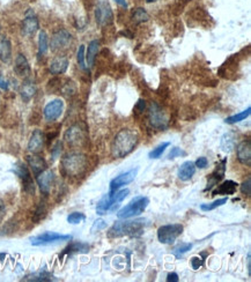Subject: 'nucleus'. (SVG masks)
Segmentation results:
<instances>
[{"label": "nucleus", "mask_w": 251, "mask_h": 282, "mask_svg": "<svg viewBox=\"0 0 251 282\" xmlns=\"http://www.w3.org/2000/svg\"><path fill=\"white\" fill-rule=\"evenodd\" d=\"M138 141L139 137L135 131L131 129L121 130L111 145V155L116 159H123L134 149Z\"/></svg>", "instance_id": "f257e3e1"}, {"label": "nucleus", "mask_w": 251, "mask_h": 282, "mask_svg": "<svg viewBox=\"0 0 251 282\" xmlns=\"http://www.w3.org/2000/svg\"><path fill=\"white\" fill-rule=\"evenodd\" d=\"M145 220H134V221H117L113 224L108 231L109 238H118L123 236H140L145 229Z\"/></svg>", "instance_id": "f03ea898"}, {"label": "nucleus", "mask_w": 251, "mask_h": 282, "mask_svg": "<svg viewBox=\"0 0 251 282\" xmlns=\"http://www.w3.org/2000/svg\"><path fill=\"white\" fill-rule=\"evenodd\" d=\"M62 169L66 176L79 177L87 169V157L81 153H71L62 160Z\"/></svg>", "instance_id": "7ed1b4c3"}, {"label": "nucleus", "mask_w": 251, "mask_h": 282, "mask_svg": "<svg viewBox=\"0 0 251 282\" xmlns=\"http://www.w3.org/2000/svg\"><path fill=\"white\" fill-rule=\"evenodd\" d=\"M149 204V199L147 197L139 196L132 199L126 206H124L122 210L118 211L117 217L121 220H127L130 217H134L140 215L144 213V211L147 208Z\"/></svg>", "instance_id": "20e7f679"}, {"label": "nucleus", "mask_w": 251, "mask_h": 282, "mask_svg": "<svg viewBox=\"0 0 251 282\" xmlns=\"http://www.w3.org/2000/svg\"><path fill=\"white\" fill-rule=\"evenodd\" d=\"M148 120L151 126L159 131L166 130L169 125L167 112H166L158 103H152L148 111Z\"/></svg>", "instance_id": "39448f33"}, {"label": "nucleus", "mask_w": 251, "mask_h": 282, "mask_svg": "<svg viewBox=\"0 0 251 282\" xmlns=\"http://www.w3.org/2000/svg\"><path fill=\"white\" fill-rule=\"evenodd\" d=\"M182 224L172 223L166 224L158 229V238L162 244H172L183 233Z\"/></svg>", "instance_id": "423d86ee"}, {"label": "nucleus", "mask_w": 251, "mask_h": 282, "mask_svg": "<svg viewBox=\"0 0 251 282\" xmlns=\"http://www.w3.org/2000/svg\"><path fill=\"white\" fill-rule=\"evenodd\" d=\"M70 240H72V236H71V235H62L58 233H53V231H45V233L33 237L32 240H30V243H32V245H34V247H41V245H47L56 243V242H63Z\"/></svg>", "instance_id": "0eeeda50"}, {"label": "nucleus", "mask_w": 251, "mask_h": 282, "mask_svg": "<svg viewBox=\"0 0 251 282\" xmlns=\"http://www.w3.org/2000/svg\"><path fill=\"white\" fill-rule=\"evenodd\" d=\"M95 20L101 27L109 26L114 22V13L107 1H100L95 8Z\"/></svg>", "instance_id": "6e6552de"}, {"label": "nucleus", "mask_w": 251, "mask_h": 282, "mask_svg": "<svg viewBox=\"0 0 251 282\" xmlns=\"http://www.w3.org/2000/svg\"><path fill=\"white\" fill-rule=\"evenodd\" d=\"M71 43H72V35H71L69 30L58 29L57 32L53 33L51 37V44L50 45H51L52 51L56 52L69 48Z\"/></svg>", "instance_id": "1a4fd4ad"}, {"label": "nucleus", "mask_w": 251, "mask_h": 282, "mask_svg": "<svg viewBox=\"0 0 251 282\" xmlns=\"http://www.w3.org/2000/svg\"><path fill=\"white\" fill-rule=\"evenodd\" d=\"M12 173H14L16 176L21 179L23 189H25L27 193H34V191H35V186H34V182L32 179V176H30L28 167H27L25 163H22V162L16 163L14 168L12 169Z\"/></svg>", "instance_id": "9d476101"}, {"label": "nucleus", "mask_w": 251, "mask_h": 282, "mask_svg": "<svg viewBox=\"0 0 251 282\" xmlns=\"http://www.w3.org/2000/svg\"><path fill=\"white\" fill-rule=\"evenodd\" d=\"M64 111V102L63 100L56 99L50 101L49 103L44 106L43 116L46 122H55L63 115Z\"/></svg>", "instance_id": "9b49d317"}, {"label": "nucleus", "mask_w": 251, "mask_h": 282, "mask_svg": "<svg viewBox=\"0 0 251 282\" xmlns=\"http://www.w3.org/2000/svg\"><path fill=\"white\" fill-rule=\"evenodd\" d=\"M40 28V22L37 16L35 15V13L33 12V9H28L26 12V16L23 19L22 25H21V30L22 34L27 37H30L35 34Z\"/></svg>", "instance_id": "f8f14e48"}, {"label": "nucleus", "mask_w": 251, "mask_h": 282, "mask_svg": "<svg viewBox=\"0 0 251 282\" xmlns=\"http://www.w3.org/2000/svg\"><path fill=\"white\" fill-rule=\"evenodd\" d=\"M138 171H139L138 168H134V169H131V170L126 171V173L121 174L120 176H117L116 178H114L110 182V191L109 192H115V191H117L118 189H120V187L124 186V185H127V184L133 182L135 177H137Z\"/></svg>", "instance_id": "ddd939ff"}, {"label": "nucleus", "mask_w": 251, "mask_h": 282, "mask_svg": "<svg viewBox=\"0 0 251 282\" xmlns=\"http://www.w3.org/2000/svg\"><path fill=\"white\" fill-rule=\"evenodd\" d=\"M65 140L70 146H81L84 142V130L80 125L71 126L65 133Z\"/></svg>", "instance_id": "4468645a"}, {"label": "nucleus", "mask_w": 251, "mask_h": 282, "mask_svg": "<svg viewBox=\"0 0 251 282\" xmlns=\"http://www.w3.org/2000/svg\"><path fill=\"white\" fill-rule=\"evenodd\" d=\"M36 177L41 192L47 196V194L50 193V191H51L53 180H55V174H53L51 170L45 169L40 175H37Z\"/></svg>", "instance_id": "2eb2a0df"}, {"label": "nucleus", "mask_w": 251, "mask_h": 282, "mask_svg": "<svg viewBox=\"0 0 251 282\" xmlns=\"http://www.w3.org/2000/svg\"><path fill=\"white\" fill-rule=\"evenodd\" d=\"M44 143H45V136L41 130H35L30 136L28 142V150L33 154L42 152Z\"/></svg>", "instance_id": "dca6fc26"}, {"label": "nucleus", "mask_w": 251, "mask_h": 282, "mask_svg": "<svg viewBox=\"0 0 251 282\" xmlns=\"http://www.w3.org/2000/svg\"><path fill=\"white\" fill-rule=\"evenodd\" d=\"M226 164H227V159H223L221 162L216 164L214 171L209 175V180H208V186H206V189L204 190L205 192L206 191L211 190L213 186H215L216 184H218L220 180L223 178V176H225V171H226Z\"/></svg>", "instance_id": "f3484780"}, {"label": "nucleus", "mask_w": 251, "mask_h": 282, "mask_svg": "<svg viewBox=\"0 0 251 282\" xmlns=\"http://www.w3.org/2000/svg\"><path fill=\"white\" fill-rule=\"evenodd\" d=\"M69 59L64 56H57L51 60L49 66V72L53 75L64 74L69 69Z\"/></svg>", "instance_id": "a211bd4d"}, {"label": "nucleus", "mask_w": 251, "mask_h": 282, "mask_svg": "<svg viewBox=\"0 0 251 282\" xmlns=\"http://www.w3.org/2000/svg\"><path fill=\"white\" fill-rule=\"evenodd\" d=\"M14 72L16 73V75L21 76V78H28L30 72H32L28 60H27L26 56L22 55V53H19L16 56L14 62Z\"/></svg>", "instance_id": "6ab92c4d"}, {"label": "nucleus", "mask_w": 251, "mask_h": 282, "mask_svg": "<svg viewBox=\"0 0 251 282\" xmlns=\"http://www.w3.org/2000/svg\"><path fill=\"white\" fill-rule=\"evenodd\" d=\"M236 153H237V159L241 163L247 164V166H250L251 162V141L244 140L242 142L239 143L236 148Z\"/></svg>", "instance_id": "aec40b11"}, {"label": "nucleus", "mask_w": 251, "mask_h": 282, "mask_svg": "<svg viewBox=\"0 0 251 282\" xmlns=\"http://www.w3.org/2000/svg\"><path fill=\"white\" fill-rule=\"evenodd\" d=\"M12 60V43L7 36L0 37V62L9 64Z\"/></svg>", "instance_id": "412c9836"}, {"label": "nucleus", "mask_w": 251, "mask_h": 282, "mask_svg": "<svg viewBox=\"0 0 251 282\" xmlns=\"http://www.w3.org/2000/svg\"><path fill=\"white\" fill-rule=\"evenodd\" d=\"M89 251V245L87 243H83V242H72L70 243L69 247L64 249L63 253L60 254L59 258H63L64 256H72L74 253H87Z\"/></svg>", "instance_id": "4be33fe9"}, {"label": "nucleus", "mask_w": 251, "mask_h": 282, "mask_svg": "<svg viewBox=\"0 0 251 282\" xmlns=\"http://www.w3.org/2000/svg\"><path fill=\"white\" fill-rule=\"evenodd\" d=\"M27 161H28L29 167L32 168L33 173L35 176L40 175L42 171L46 169V162L42 156L37 155V154H33V155L27 156Z\"/></svg>", "instance_id": "5701e85b"}, {"label": "nucleus", "mask_w": 251, "mask_h": 282, "mask_svg": "<svg viewBox=\"0 0 251 282\" xmlns=\"http://www.w3.org/2000/svg\"><path fill=\"white\" fill-rule=\"evenodd\" d=\"M36 92L37 87L32 80H26V81L22 83L21 88H20V95H21L22 100L25 101V102H29V101L35 96Z\"/></svg>", "instance_id": "b1692460"}, {"label": "nucleus", "mask_w": 251, "mask_h": 282, "mask_svg": "<svg viewBox=\"0 0 251 282\" xmlns=\"http://www.w3.org/2000/svg\"><path fill=\"white\" fill-rule=\"evenodd\" d=\"M195 174H196L195 163L191 162V161H186V162H184L181 167H179L178 178L183 180V182H186V180L191 179Z\"/></svg>", "instance_id": "393cba45"}, {"label": "nucleus", "mask_w": 251, "mask_h": 282, "mask_svg": "<svg viewBox=\"0 0 251 282\" xmlns=\"http://www.w3.org/2000/svg\"><path fill=\"white\" fill-rule=\"evenodd\" d=\"M100 51V41L97 39H93L89 44H88V49L86 52V64L88 67H93L95 64V59Z\"/></svg>", "instance_id": "a878e982"}, {"label": "nucleus", "mask_w": 251, "mask_h": 282, "mask_svg": "<svg viewBox=\"0 0 251 282\" xmlns=\"http://www.w3.org/2000/svg\"><path fill=\"white\" fill-rule=\"evenodd\" d=\"M237 185L239 184L234 182V180H225L222 184L216 186L215 190H213L212 196H216V194H225V196H227V194H234L236 192Z\"/></svg>", "instance_id": "bb28decb"}, {"label": "nucleus", "mask_w": 251, "mask_h": 282, "mask_svg": "<svg viewBox=\"0 0 251 282\" xmlns=\"http://www.w3.org/2000/svg\"><path fill=\"white\" fill-rule=\"evenodd\" d=\"M49 50V37L44 30H41L39 34V57H43Z\"/></svg>", "instance_id": "cd10ccee"}, {"label": "nucleus", "mask_w": 251, "mask_h": 282, "mask_svg": "<svg viewBox=\"0 0 251 282\" xmlns=\"http://www.w3.org/2000/svg\"><path fill=\"white\" fill-rule=\"evenodd\" d=\"M251 113V108H247V110H244V111L240 112V113H236V115H233L230 117H227L225 119V123L226 124H229V125H233V124H236V123H240L242 122V120H246L248 117L250 116Z\"/></svg>", "instance_id": "c85d7f7f"}, {"label": "nucleus", "mask_w": 251, "mask_h": 282, "mask_svg": "<svg viewBox=\"0 0 251 282\" xmlns=\"http://www.w3.org/2000/svg\"><path fill=\"white\" fill-rule=\"evenodd\" d=\"M148 19H149V15H148V13L146 12L145 8L138 7V8L133 9V12H132V20H133V22L135 23V25H139V23L148 21Z\"/></svg>", "instance_id": "c756f323"}, {"label": "nucleus", "mask_w": 251, "mask_h": 282, "mask_svg": "<svg viewBox=\"0 0 251 282\" xmlns=\"http://www.w3.org/2000/svg\"><path fill=\"white\" fill-rule=\"evenodd\" d=\"M221 148L225 150V152H232V150L235 148V139H234L232 133H227L222 137L221 139Z\"/></svg>", "instance_id": "7c9ffc66"}, {"label": "nucleus", "mask_w": 251, "mask_h": 282, "mask_svg": "<svg viewBox=\"0 0 251 282\" xmlns=\"http://www.w3.org/2000/svg\"><path fill=\"white\" fill-rule=\"evenodd\" d=\"M53 277L51 274L49 273V272L46 271H41L40 273H36V274H33L30 275V277H27L26 279H23V280H27V281H52Z\"/></svg>", "instance_id": "2f4dec72"}, {"label": "nucleus", "mask_w": 251, "mask_h": 282, "mask_svg": "<svg viewBox=\"0 0 251 282\" xmlns=\"http://www.w3.org/2000/svg\"><path fill=\"white\" fill-rule=\"evenodd\" d=\"M192 249V244L191 243H181L178 244L177 247H174V250H172V253H174V256L176 258H182L184 254L188 252Z\"/></svg>", "instance_id": "473e14b6"}, {"label": "nucleus", "mask_w": 251, "mask_h": 282, "mask_svg": "<svg viewBox=\"0 0 251 282\" xmlns=\"http://www.w3.org/2000/svg\"><path fill=\"white\" fill-rule=\"evenodd\" d=\"M227 198H222V199H218L215 201H213L211 204H203L202 206H200V210L204 211V212H209V211H213L215 210V208H218L220 206H222V205H225L227 203Z\"/></svg>", "instance_id": "72a5a7b5"}, {"label": "nucleus", "mask_w": 251, "mask_h": 282, "mask_svg": "<svg viewBox=\"0 0 251 282\" xmlns=\"http://www.w3.org/2000/svg\"><path fill=\"white\" fill-rule=\"evenodd\" d=\"M169 146H170V142L161 143V145H159L157 148H154L151 153L148 154V157L149 159H159V157H160L162 154H164L165 150L167 149Z\"/></svg>", "instance_id": "f704fd0d"}, {"label": "nucleus", "mask_w": 251, "mask_h": 282, "mask_svg": "<svg viewBox=\"0 0 251 282\" xmlns=\"http://www.w3.org/2000/svg\"><path fill=\"white\" fill-rule=\"evenodd\" d=\"M77 59H78V64H79L80 69L86 70L87 64H86V52H84V45H80L79 49H78Z\"/></svg>", "instance_id": "c9c22d12"}, {"label": "nucleus", "mask_w": 251, "mask_h": 282, "mask_svg": "<svg viewBox=\"0 0 251 282\" xmlns=\"http://www.w3.org/2000/svg\"><path fill=\"white\" fill-rule=\"evenodd\" d=\"M84 220H86V215L84 213H80V212H73L67 216V222L71 224H79Z\"/></svg>", "instance_id": "e433bc0d"}, {"label": "nucleus", "mask_w": 251, "mask_h": 282, "mask_svg": "<svg viewBox=\"0 0 251 282\" xmlns=\"http://www.w3.org/2000/svg\"><path fill=\"white\" fill-rule=\"evenodd\" d=\"M46 215V207H45V205H44V203H41V205L39 207H37V210L35 211V213H34V217H33V220H34V222H40L41 220H43L44 217H45Z\"/></svg>", "instance_id": "4c0bfd02"}, {"label": "nucleus", "mask_w": 251, "mask_h": 282, "mask_svg": "<svg viewBox=\"0 0 251 282\" xmlns=\"http://www.w3.org/2000/svg\"><path fill=\"white\" fill-rule=\"evenodd\" d=\"M108 227V224L106 221H104L103 219H97L95 222L93 223V226H91L90 228V233L91 234H95V233H97V231H101V230H104L106 228Z\"/></svg>", "instance_id": "58836bf2"}, {"label": "nucleus", "mask_w": 251, "mask_h": 282, "mask_svg": "<svg viewBox=\"0 0 251 282\" xmlns=\"http://www.w3.org/2000/svg\"><path fill=\"white\" fill-rule=\"evenodd\" d=\"M62 92L66 97H70V96L74 95V94H76V85H74V82L70 81V82L65 83V85L63 86Z\"/></svg>", "instance_id": "ea45409f"}, {"label": "nucleus", "mask_w": 251, "mask_h": 282, "mask_svg": "<svg viewBox=\"0 0 251 282\" xmlns=\"http://www.w3.org/2000/svg\"><path fill=\"white\" fill-rule=\"evenodd\" d=\"M62 149H63V143L62 141H57L55 143V146H53V148L51 149V157L52 160H56L57 157H59L60 153H62Z\"/></svg>", "instance_id": "a19ab883"}, {"label": "nucleus", "mask_w": 251, "mask_h": 282, "mask_svg": "<svg viewBox=\"0 0 251 282\" xmlns=\"http://www.w3.org/2000/svg\"><path fill=\"white\" fill-rule=\"evenodd\" d=\"M241 192H242L244 196L250 197V193H251V179H250V177L242 183V185H241Z\"/></svg>", "instance_id": "79ce46f5"}, {"label": "nucleus", "mask_w": 251, "mask_h": 282, "mask_svg": "<svg viewBox=\"0 0 251 282\" xmlns=\"http://www.w3.org/2000/svg\"><path fill=\"white\" fill-rule=\"evenodd\" d=\"M185 155H186V153L184 152V150L181 149V148H178V147H174V148L171 149V152L169 153L168 159H169V160H171V159H175V157L185 156Z\"/></svg>", "instance_id": "37998d69"}, {"label": "nucleus", "mask_w": 251, "mask_h": 282, "mask_svg": "<svg viewBox=\"0 0 251 282\" xmlns=\"http://www.w3.org/2000/svg\"><path fill=\"white\" fill-rule=\"evenodd\" d=\"M209 164V160L206 159L205 156H200L197 159V161L195 162L196 168H199V169H204V168L208 167Z\"/></svg>", "instance_id": "c03bdc74"}, {"label": "nucleus", "mask_w": 251, "mask_h": 282, "mask_svg": "<svg viewBox=\"0 0 251 282\" xmlns=\"http://www.w3.org/2000/svg\"><path fill=\"white\" fill-rule=\"evenodd\" d=\"M203 264H204V260H203L202 258H199V257L191 258V266L193 270H199V268L203 266Z\"/></svg>", "instance_id": "a18cd8bd"}, {"label": "nucleus", "mask_w": 251, "mask_h": 282, "mask_svg": "<svg viewBox=\"0 0 251 282\" xmlns=\"http://www.w3.org/2000/svg\"><path fill=\"white\" fill-rule=\"evenodd\" d=\"M145 109H146V102L142 99H140L137 102V104H135L134 110L137 112H139V113H142V112L145 111Z\"/></svg>", "instance_id": "49530a36"}, {"label": "nucleus", "mask_w": 251, "mask_h": 282, "mask_svg": "<svg viewBox=\"0 0 251 282\" xmlns=\"http://www.w3.org/2000/svg\"><path fill=\"white\" fill-rule=\"evenodd\" d=\"M8 86L9 83L7 80L4 79V76L1 75V73H0V89L1 90H8Z\"/></svg>", "instance_id": "de8ad7c7"}, {"label": "nucleus", "mask_w": 251, "mask_h": 282, "mask_svg": "<svg viewBox=\"0 0 251 282\" xmlns=\"http://www.w3.org/2000/svg\"><path fill=\"white\" fill-rule=\"evenodd\" d=\"M167 281L168 282H178L179 281L178 275L176 273H169L167 275Z\"/></svg>", "instance_id": "09e8293b"}, {"label": "nucleus", "mask_w": 251, "mask_h": 282, "mask_svg": "<svg viewBox=\"0 0 251 282\" xmlns=\"http://www.w3.org/2000/svg\"><path fill=\"white\" fill-rule=\"evenodd\" d=\"M5 213H6V208H5V205L2 203L1 200H0V223H1L2 219H4L5 216Z\"/></svg>", "instance_id": "8fccbe9b"}, {"label": "nucleus", "mask_w": 251, "mask_h": 282, "mask_svg": "<svg viewBox=\"0 0 251 282\" xmlns=\"http://www.w3.org/2000/svg\"><path fill=\"white\" fill-rule=\"evenodd\" d=\"M115 2L118 6H121V7H123V8H127V2H126V0H115Z\"/></svg>", "instance_id": "3c124183"}, {"label": "nucleus", "mask_w": 251, "mask_h": 282, "mask_svg": "<svg viewBox=\"0 0 251 282\" xmlns=\"http://www.w3.org/2000/svg\"><path fill=\"white\" fill-rule=\"evenodd\" d=\"M247 263H248V273H249V275H250L251 274V253L250 252L248 253Z\"/></svg>", "instance_id": "603ef678"}, {"label": "nucleus", "mask_w": 251, "mask_h": 282, "mask_svg": "<svg viewBox=\"0 0 251 282\" xmlns=\"http://www.w3.org/2000/svg\"><path fill=\"white\" fill-rule=\"evenodd\" d=\"M146 1H147L148 4H151V2H157L158 0H146Z\"/></svg>", "instance_id": "864d4df0"}]
</instances>
